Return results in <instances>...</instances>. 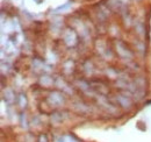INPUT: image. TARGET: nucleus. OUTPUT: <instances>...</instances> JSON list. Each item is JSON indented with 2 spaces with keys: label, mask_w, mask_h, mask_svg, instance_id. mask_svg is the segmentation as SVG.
I'll list each match as a JSON object with an SVG mask.
<instances>
[{
  "label": "nucleus",
  "mask_w": 151,
  "mask_h": 142,
  "mask_svg": "<svg viewBox=\"0 0 151 142\" xmlns=\"http://www.w3.org/2000/svg\"><path fill=\"white\" fill-rule=\"evenodd\" d=\"M40 142H48L47 141V138H45L44 135H42V136L40 138Z\"/></svg>",
  "instance_id": "obj_1"
}]
</instances>
